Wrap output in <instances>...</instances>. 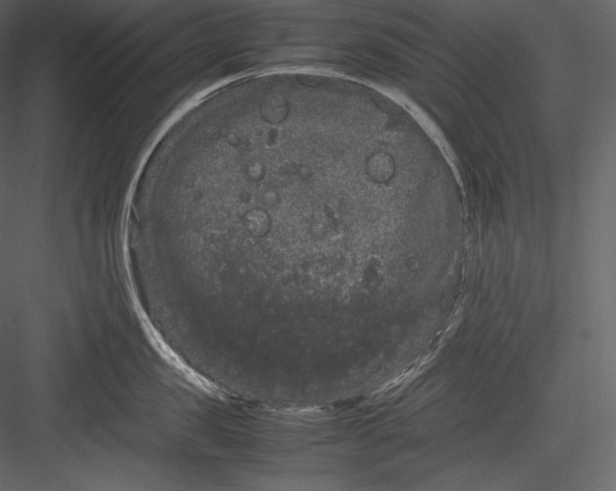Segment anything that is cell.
I'll use <instances>...</instances> for the list:
<instances>
[{
	"label": "cell",
	"mask_w": 616,
	"mask_h": 491,
	"mask_svg": "<svg viewBox=\"0 0 616 491\" xmlns=\"http://www.w3.org/2000/svg\"><path fill=\"white\" fill-rule=\"evenodd\" d=\"M388 165L389 164L387 162V159H383V158L382 165H380L379 158L374 159V162L372 163V165L370 167V170L372 171V172H371L372 176L374 178L378 179V180L385 178L387 172H389V168H390V167H385V166H388Z\"/></svg>",
	"instance_id": "obj_1"
}]
</instances>
